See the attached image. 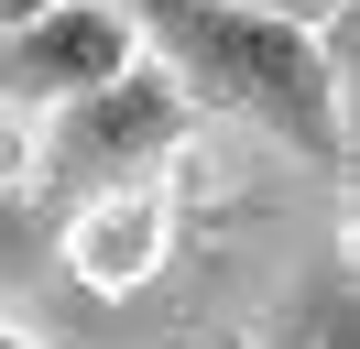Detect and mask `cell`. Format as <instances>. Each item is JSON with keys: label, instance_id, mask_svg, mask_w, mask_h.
Instances as JSON below:
<instances>
[{"label": "cell", "instance_id": "obj_1", "mask_svg": "<svg viewBox=\"0 0 360 349\" xmlns=\"http://www.w3.org/2000/svg\"><path fill=\"white\" fill-rule=\"evenodd\" d=\"M131 44L186 87V109L273 131L328 186H349V77L328 65L316 22L240 11V0H131Z\"/></svg>", "mask_w": 360, "mask_h": 349}, {"label": "cell", "instance_id": "obj_2", "mask_svg": "<svg viewBox=\"0 0 360 349\" xmlns=\"http://www.w3.org/2000/svg\"><path fill=\"white\" fill-rule=\"evenodd\" d=\"M197 131V109H186V87L164 77V65H120V77L77 87V99L44 109V142H33V164H44L55 196H98V186H153V164Z\"/></svg>", "mask_w": 360, "mask_h": 349}, {"label": "cell", "instance_id": "obj_3", "mask_svg": "<svg viewBox=\"0 0 360 349\" xmlns=\"http://www.w3.org/2000/svg\"><path fill=\"white\" fill-rule=\"evenodd\" d=\"M120 65H142L131 11H120V0H55V11H33V22L0 33V109H33V120H44L55 99L120 77Z\"/></svg>", "mask_w": 360, "mask_h": 349}, {"label": "cell", "instance_id": "obj_4", "mask_svg": "<svg viewBox=\"0 0 360 349\" xmlns=\"http://www.w3.org/2000/svg\"><path fill=\"white\" fill-rule=\"evenodd\" d=\"M55 262H77L88 295H131V284H153V262H164V186L66 196V218H55Z\"/></svg>", "mask_w": 360, "mask_h": 349}, {"label": "cell", "instance_id": "obj_5", "mask_svg": "<svg viewBox=\"0 0 360 349\" xmlns=\"http://www.w3.org/2000/svg\"><path fill=\"white\" fill-rule=\"evenodd\" d=\"M284 349H360V317H349V251L316 262V295H295Z\"/></svg>", "mask_w": 360, "mask_h": 349}, {"label": "cell", "instance_id": "obj_6", "mask_svg": "<svg viewBox=\"0 0 360 349\" xmlns=\"http://www.w3.org/2000/svg\"><path fill=\"white\" fill-rule=\"evenodd\" d=\"M44 262H55V208L0 186V284H44Z\"/></svg>", "mask_w": 360, "mask_h": 349}, {"label": "cell", "instance_id": "obj_7", "mask_svg": "<svg viewBox=\"0 0 360 349\" xmlns=\"http://www.w3.org/2000/svg\"><path fill=\"white\" fill-rule=\"evenodd\" d=\"M240 11H284V22H328V11H349V0H240Z\"/></svg>", "mask_w": 360, "mask_h": 349}, {"label": "cell", "instance_id": "obj_8", "mask_svg": "<svg viewBox=\"0 0 360 349\" xmlns=\"http://www.w3.org/2000/svg\"><path fill=\"white\" fill-rule=\"evenodd\" d=\"M33 11H55V0H0V33H11V22H33Z\"/></svg>", "mask_w": 360, "mask_h": 349}, {"label": "cell", "instance_id": "obj_9", "mask_svg": "<svg viewBox=\"0 0 360 349\" xmlns=\"http://www.w3.org/2000/svg\"><path fill=\"white\" fill-rule=\"evenodd\" d=\"M0 349H33V338H22V327H0Z\"/></svg>", "mask_w": 360, "mask_h": 349}, {"label": "cell", "instance_id": "obj_10", "mask_svg": "<svg viewBox=\"0 0 360 349\" xmlns=\"http://www.w3.org/2000/svg\"><path fill=\"white\" fill-rule=\"evenodd\" d=\"M229 349H262V338H229Z\"/></svg>", "mask_w": 360, "mask_h": 349}]
</instances>
